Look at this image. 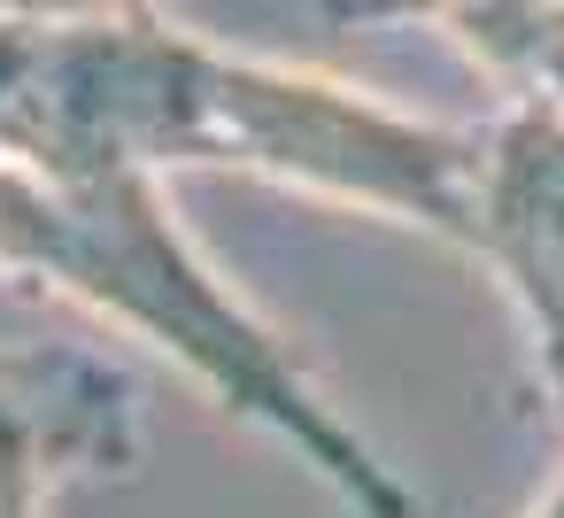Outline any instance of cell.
<instances>
[{
	"mask_svg": "<svg viewBox=\"0 0 564 518\" xmlns=\"http://www.w3.org/2000/svg\"><path fill=\"white\" fill-rule=\"evenodd\" d=\"M0 279L70 294L117 317L132 341L163 348L217 410L286 441L356 518H410L417 495L379 464V449L325 410L294 348L186 248L155 179L132 186H63L0 155Z\"/></svg>",
	"mask_w": 564,
	"mask_h": 518,
	"instance_id": "6da1fadb",
	"label": "cell"
},
{
	"mask_svg": "<svg viewBox=\"0 0 564 518\" xmlns=\"http://www.w3.org/2000/svg\"><path fill=\"white\" fill-rule=\"evenodd\" d=\"M140 464V387L78 341L0 348V518H47V495L86 472Z\"/></svg>",
	"mask_w": 564,
	"mask_h": 518,
	"instance_id": "7a4b0ae2",
	"label": "cell"
},
{
	"mask_svg": "<svg viewBox=\"0 0 564 518\" xmlns=\"http://www.w3.org/2000/svg\"><path fill=\"white\" fill-rule=\"evenodd\" d=\"M471 263L502 279L525 310L533 364L564 410V109L518 94L487 125L479 155V209H471Z\"/></svg>",
	"mask_w": 564,
	"mask_h": 518,
	"instance_id": "3957f363",
	"label": "cell"
},
{
	"mask_svg": "<svg viewBox=\"0 0 564 518\" xmlns=\"http://www.w3.org/2000/svg\"><path fill=\"white\" fill-rule=\"evenodd\" d=\"M333 9H340V17H425V24L456 32V40L518 94L549 0H333Z\"/></svg>",
	"mask_w": 564,
	"mask_h": 518,
	"instance_id": "277c9868",
	"label": "cell"
},
{
	"mask_svg": "<svg viewBox=\"0 0 564 518\" xmlns=\"http://www.w3.org/2000/svg\"><path fill=\"white\" fill-rule=\"evenodd\" d=\"M0 17L17 24H140L155 0H0Z\"/></svg>",
	"mask_w": 564,
	"mask_h": 518,
	"instance_id": "5b68a950",
	"label": "cell"
},
{
	"mask_svg": "<svg viewBox=\"0 0 564 518\" xmlns=\"http://www.w3.org/2000/svg\"><path fill=\"white\" fill-rule=\"evenodd\" d=\"M525 518H564V479H556V487H549V495H541V503H533Z\"/></svg>",
	"mask_w": 564,
	"mask_h": 518,
	"instance_id": "8992f818",
	"label": "cell"
}]
</instances>
